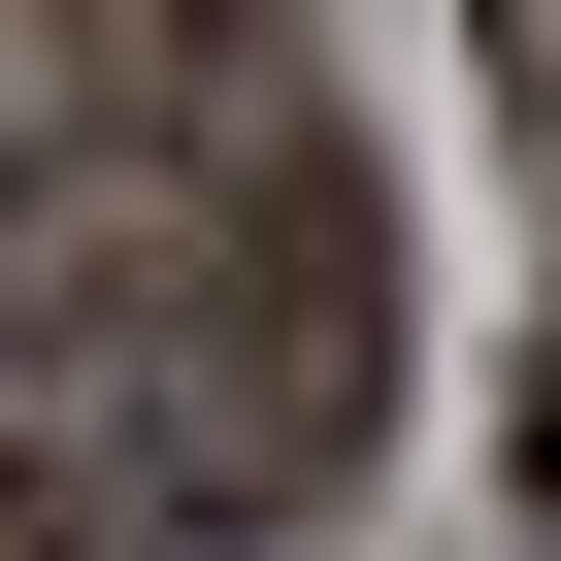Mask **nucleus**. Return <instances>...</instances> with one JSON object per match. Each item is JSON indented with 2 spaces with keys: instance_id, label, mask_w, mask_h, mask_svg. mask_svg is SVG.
Wrapping results in <instances>:
<instances>
[{
  "instance_id": "f257e3e1",
  "label": "nucleus",
  "mask_w": 561,
  "mask_h": 561,
  "mask_svg": "<svg viewBox=\"0 0 561 561\" xmlns=\"http://www.w3.org/2000/svg\"><path fill=\"white\" fill-rule=\"evenodd\" d=\"M0 561H100V462H34V430H0Z\"/></svg>"
},
{
  "instance_id": "f03ea898",
  "label": "nucleus",
  "mask_w": 561,
  "mask_h": 561,
  "mask_svg": "<svg viewBox=\"0 0 561 561\" xmlns=\"http://www.w3.org/2000/svg\"><path fill=\"white\" fill-rule=\"evenodd\" d=\"M462 34H495V100H528V133H561V0H462Z\"/></svg>"
}]
</instances>
